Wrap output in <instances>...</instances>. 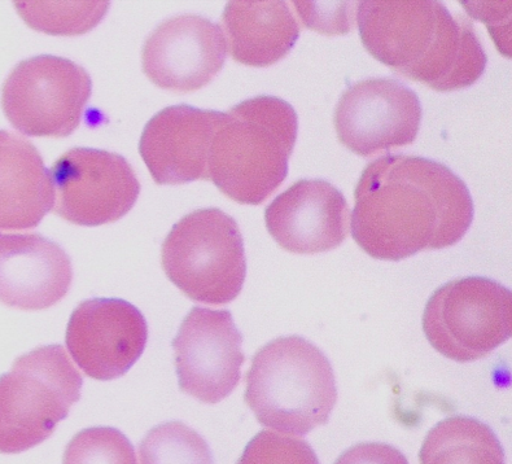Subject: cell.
<instances>
[{
    "instance_id": "3957f363",
    "label": "cell",
    "mask_w": 512,
    "mask_h": 464,
    "mask_svg": "<svg viewBox=\"0 0 512 464\" xmlns=\"http://www.w3.org/2000/svg\"><path fill=\"white\" fill-rule=\"evenodd\" d=\"M299 117L277 96H257L223 113L209 156V181L244 205L268 200L287 178Z\"/></svg>"
},
{
    "instance_id": "e0dca14e",
    "label": "cell",
    "mask_w": 512,
    "mask_h": 464,
    "mask_svg": "<svg viewBox=\"0 0 512 464\" xmlns=\"http://www.w3.org/2000/svg\"><path fill=\"white\" fill-rule=\"evenodd\" d=\"M284 0H234L222 15L230 55L248 67H270L286 58L303 25Z\"/></svg>"
},
{
    "instance_id": "7a4b0ae2",
    "label": "cell",
    "mask_w": 512,
    "mask_h": 464,
    "mask_svg": "<svg viewBox=\"0 0 512 464\" xmlns=\"http://www.w3.org/2000/svg\"><path fill=\"white\" fill-rule=\"evenodd\" d=\"M361 41L380 63L446 93L474 85L488 56L474 24L435 0H366L356 15Z\"/></svg>"
},
{
    "instance_id": "5b68a950",
    "label": "cell",
    "mask_w": 512,
    "mask_h": 464,
    "mask_svg": "<svg viewBox=\"0 0 512 464\" xmlns=\"http://www.w3.org/2000/svg\"><path fill=\"white\" fill-rule=\"evenodd\" d=\"M82 385L61 345L17 358L0 376V453H23L46 441L80 401Z\"/></svg>"
},
{
    "instance_id": "8992f818",
    "label": "cell",
    "mask_w": 512,
    "mask_h": 464,
    "mask_svg": "<svg viewBox=\"0 0 512 464\" xmlns=\"http://www.w3.org/2000/svg\"><path fill=\"white\" fill-rule=\"evenodd\" d=\"M161 264L166 277L188 299L229 304L242 292L247 275L238 223L217 208L187 214L166 236Z\"/></svg>"
},
{
    "instance_id": "4fadbf2b",
    "label": "cell",
    "mask_w": 512,
    "mask_h": 464,
    "mask_svg": "<svg viewBox=\"0 0 512 464\" xmlns=\"http://www.w3.org/2000/svg\"><path fill=\"white\" fill-rule=\"evenodd\" d=\"M226 52L220 25L201 16H177L157 26L147 38L143 70L161 89L192 93L221 72Z\"/></svg>"
},
{
    "instance_id": "6da1fadb",
    "label": "cell",
    "mask_w": 512,
    "mask_h": 464,
    "mask_svg": "<svg viewBox=\"0 0 512 464\" xmlns=\"http://www.w3.org/2000/svg\"><path fill=\"white\" fill-rule=\"evenodd\" d=\"M350 216L363 252L401 261L423 251L453 247L474 221V201L448 166L426 157H380L363 170Z\"/></svg>"
},
{
    "instance_id": "52a82bcc",
    "label": "cell",
    "mask_w": 512,
    "mask_h": 464,
    "mask_svg": "<svg viewBox=\"0 0 512 464\" xmlns=\"http://www.w3.org/2000/svg\"><path fill=\"white\" fill-rule=\"evenodd\" d=\"M423 330L449 360H481L512 336V293L492 279L468 277L440 287L427 302Z\"/></svg>"
},
{
    "instance_id": "44dd1931",
    "label": "cell",
    "mask_w": 512,
    "mask_h": 464,
    "mask_svg": "<svg viewBox=\"0 0 512 464\" xmlns=\"http://www.w3.org/2000/svg\"><path fill=\"white\" fill-rule=\"evenodd\" d=\"M139 464H213L207 441L181 422L152 428L139 445Z\"/></svg>"
},
{
    "instance_id": "7c38bea8",
    "label": "cell",
    "mask_w": 512,
    "mask_h": 464,
    "mask_svg": "<svg viewBox=\"0 0 512 464\" xmlns=\"http://www.w3.org/2000/svg\"><path fill=\"white\" fill-rule=\"evenodd\" d=\"M147 340L144 315L118 299L83 301L70 317L65 336L73 361L100 382L124 376L142 356Z\"/></svg>"
},
{
    "instance_id": "9c48e42d",
    "label": "cell",
    "mask_w": 512,
    "mask_h": 464,
    "mask_svg": "<svg viewBox=\"0 0 512 464\" xmlns=\"http://www.w3.org/2000/svg\"><path fill=\"white\" fill-rule=\"evenodd\" d=\"M52 210L80 226L120 220L137 201L140 185L128 161L116 153L73 148L52 166Z\"/></svg>"
},
{
    "instance_id": "d4e9b609",
    "label": "cell",
    "mask_w": 512,
    "mask_h": 464,
    "mask_svg": "<svg viewBox=\"0 0 512 464\" xmlns=\"http://www.w3.org/2000/svg\"><path fill=\"white\" fill-rule=\"evenodd\" d=\"M334 464H409L395 446L382 442H363L345 450Z\"/></svg>"
},
{
    "instance_id": "ac0fdd59",
    "label": "cell",
    "mask_w": 512,
    "mask_h": 464,
    "mask_svg": "<svg viewBox=\"0 0 512 464\" xmlns=\"http://www.w3.org/2000/svg\"><path fill=\"white\" fill-rule=\"evenodd\" d=\"M54 204L50 172L32 142L0 130V231L34 229Z\"/></svg>"
},
{
    "instance_id": "cb8c5ba5",
    "label": "cell",
    "mask_w": 512,
    "mask_h": 464,
    "mask_svg": "<svg viewBox=\"0 0 512 464\" xmlns=\"http://www.w3.org/2000/svg\"><path fill=\"white\" fill-rule=\"evenodd\" d=\"M304 26L326 35L347 34L354 28L358 2H293Z\"/></svg>"
},
{
    "instance_id": "7402d4cb",
    "label": "cell",
    "mask_w": 512,
    "mask_h": 464,
    "mask_svg": "<svg viewBox=\"0 0 512 464\" xmlns=\"http://www.w3.org/2000/svg\"><path fill=\"white\" fill-rule=\"evenodd\" d=\"M63 464H138L133 445L116 428L78 432L65 448Z\"/></svg>"
},
{
    "instance_id": "277c9868",
    "label": "cell",
    "mask_w": 512,
    "mask_h": 464,
    "mask_svg": "<svg viewBox=\"0 0 512 464\" xmlns=\"http://www.w3.org/2000/svg\"><path fill=\"white\" fill-rule=\"evenodd\" d=\"M244 401L269 430L304 436L325 426L338 401L334 370L300 336L279 337L253 357Z\"/></svg>"
},
{
    "instance_id": "30bf717a",
    "label": "cell",
    "mask_w": 512,
    "mask_h": 464,
    "mask_svg": "<svg viewBox=\"0 0 512 464\" xmlns=\"http://www.w3.org/2000/svg\"><path fill=\"white\" fill-rule=\"evenodd\" d=\"M422 121L419 96L393 78H369L350 86L335 109L340 143L363 157L410 146Z\"/></svg>"
},
{
    "instance_id": "8fae6325",
    "label": "cell",
    "mask_w": 512,
    "mask_h": 464,
    "mask_svg": "<svg viewBox=\"0 0 512 464\" xmlns=\"http://www.w3.org/2000/svg\"><path fill=\"white\" fill-rule=\"evenodd\" d=\"M243 336L227 310L196 308L173 340L179 388L204 404H218L238 387Z\"/></svg>"
},
{
    "instance_id": "603a6c76",
    "label": "cell",
    "mask_w": 512,
    "mask_h": 464,
    "mask_svg": "<svg viewBox=\"0 0 512 464\" xmlns=\"http://www.w3.org/2000/svg\"><path fill=\"white\" fill-rule=\"evenodd\" d=\"M236 464H321L312 446L292 433L265 430L257 433Z\"/></svg>"
},
{
    "instance_id": "ffe728a7",
    "label": "cell",
    "mask_w": 512,
    "mask_h": 464,
    "mask_svg": "<svg viewBox=\"0 0 512 464\" xmlns=\"http://www.w3.org/2000/svg\"><path fill=\"white\" fill-rule=\"evenodd\" d=\"M30 28L52 35L85 34L102 21L108 2H16Z\"/></svg>"
},
{
    "instance_id": "9a60e30c",
    "label": "cell",
    "mask_w": 512,
    "mask_h": 464,
    "mask_svg": "<svg viewBox=\"0 0 512 464\" xmlns=\"http://www.w3.org/2000/svg\"><path fill=\"white\" fill-rule=\"evenodd\" d=\"M223 113L190 105L163 109L151 118L139 152L159 185L209 181V156Z\"/></svg>"
},
{
    "instance_id": "5bb4252c",
    "label": "cell",
    "mask_w": 512,
    "mask_h": 464,
    "mask_svg": "<svg viewBox=\"0 0 512 464\" xmlns=\"http://www.w3.org/2000/svg\"><path fill=\"white\" fill-rule=\"evenodd\" d=\"M347 199L330 182L301 179L265 210L266 227L284 251L317 255L340 247L348 238Z\"/></svg>"
},
{
    "instance_id": "ba28073f",
    "label": "cell",
    "mask_w": 512,
    "mask_h": 464,
    "mask_svg": "<svg viewBox=\"0 0 512 464\" xmlns=\"http://www.w3.org/2000/svg\"><path fill=\"white\" fill-rule=\"evenodd\" d=\"M91 78L72 60L41 55L21 61L2 87L7 120L29 137H69L91 96Z\"/></svg>"
},
{
    "instance_id": "d6986e66",
    "label": "cell",
    "mask_w": 512,
    "mask_h": 464,
    "mask_svg": "<svg viewBox=\"0 0 512 464\" xmlns=\"http://www.w3.org/2000/svg\"><path fill=\"white\" fill-rule=\"evenodd\" d=\"M420 464H506L505 452L492 428L457 415L441 420L423 441Z\"/></svg>"
},
{
    "instance_id": "2e32d148",
    "label": "cell",
    "mask_w": 512,
    "mask_h": 464,
    "mask_svg": "<svg viewBox=\"0 0 512 464\" xmlns=\"http://www.w3.org/2000/svg\"><path fill=\"white\" fill-rule=\"evenodd\" d=\"M72 280V262L59 244L39 234H0L2 304L28 312L51 308Z\"/></svg>"
}]
</instances>
